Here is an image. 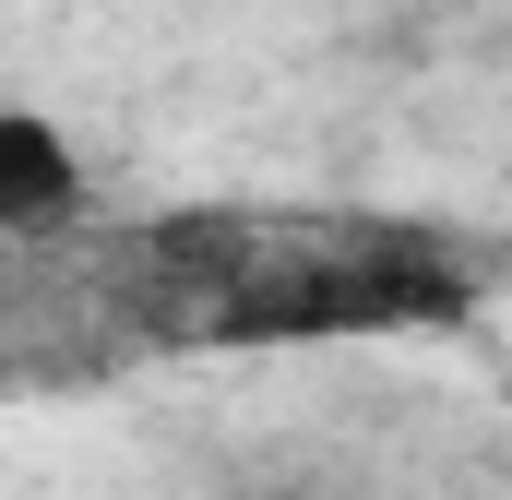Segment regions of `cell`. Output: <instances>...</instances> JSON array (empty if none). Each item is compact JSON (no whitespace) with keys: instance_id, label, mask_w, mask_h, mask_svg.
<instances>
[{"instance_id":"cell-1","label":"cell","mask_w":512,"mask_h":500,"mask_svg":"<svg viewBox=\"0 0 512 500\" xmlns=\"http://www.w3.org/2000/svg\"><path fill=\"white\" fill-rule=\"evenodd\" d=\"M477 286L465 262L417 227H358V215H310V227H262V250H227V286L191 298L179 322L215 346H298V334H393V322H453Z\"/></svg>"},{"instance_id":"cell-2","label":"cell","mask_w":512,"mask_h":500,"mask_svg":"<svg viewBox=\"0 0 512 500\" xmlns=\"http://www.w3.org/2000/svg\"><path fill=\"white\" fill-rule=\"evenodd\" d=\"M84 203H96L84 143L48 120V108H0V227H12V239H48V227H72Z\"/></svg>"}]
</instances>
